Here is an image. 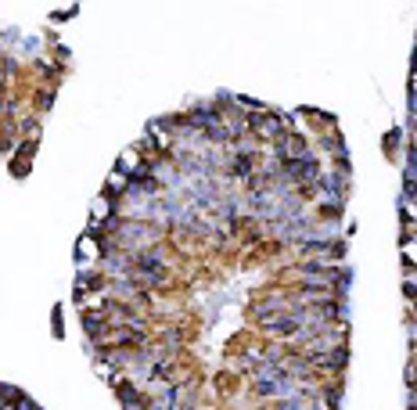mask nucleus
I'll use <instances>...</instances> for the list:
<instances>
[{
	"instance_id": "obj_5",
	"label": "nucleus",
	"mask_w": 417,
	"mask_h": 410,
	"mask_svg": "<svg viewBox=\"0 0 417 410\" xmlns=\"http://www.w3.org/2000/svg\"><path fill=\"white\" fill-rule=\"evenodd\" d=\"M36 148H40V141H36V137H26L22 144H18V155L33 162V159H36Z\"/></svg>"
},
{
	"instance_id": "obj_4",
	"label": "nucleus",
	"mask_w": 417,
	"mask_h": 410,
	"mask_svg": "<svg viewBox=\"0 0 417 410\" xmlns=\"http://www.w3.org/2000/svg\"><path fill=\"white\" fill-rule=\"evenodd\" d=\"M29 159H22V155H18V159H8V169H11V177H18V180H22V177H29Z\"/></svg>"
},
{
	"instance_id": "obj_6",
	"label": "nucleus",
	"mask_w": 417,
	"mask_h": 410,
	"mask_svg": "<svg viewBox=\"0 0 417 410\" xmlns=\"http://www.w3.org/2000/svg\"><path fill=\"white\" fill-rule=\"evenodd\" d=\"M410 76H417V47H414V54H410Z\"/></svg>"
},
{
	"instance_id": "obj_3",
	"label": "nucleus",
	"mask_w": 417,
	"mask_h": 410,
	"mask_svg": "<svg viewBox=\"0 0 417 410\" xmlns=\"http://www.w3.org/2000/svg\"><path fill=\"white\" fill-rule=\"evenodd\" d=\"M400 255H403V270H417V242H403Z\"/></svg>"
},
{
	"instance_id": "obj_2",
	"label": "nucleus",
	"mask_w": 417,
	"mask_h": 410,
	"mask_svg": "<svg viewBox=\"0 0 417 410\" xmlns=\"http://www.w3.org/2000/svg\"><path fill=\"white\" fill-rule=\"evenodd\" d=\"M382 144H385V155H389L392 162H403V151H400V144H403V129H389Z\"/></svg>"
},
{
	"instance_id": "obj_1",
	"label": "nucleus",
	"mask_w": 417,
	"mask_h": 410,
	"mask_svg": "<svg viewBox=\"0 0 417 410\" xmlns=\"http://www.w3.org/2000/svg\"><path fill=\"white\" fill-rule=\"evenodd\" d=\"M270 151H274L281 162H295V159H306L313 151V137L306 129H288V134H281L274 144H270Z\"/></svg>"
}]
</instances>
